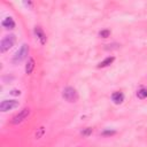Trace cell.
<instances>
[{
    "instance_id": "6da1fadb",
    "label": "cell",
    "mask_w": 147,
    "mask_h": 147,
    "mask_svg": "<svg viewBox=\"0 0 147 147\" xmlns=\"http://www.w3.org/2000/svg\"><path fill=\"white\" fill-rule=\"evenodd\" d=\"M15 41H16L15 34H13V33L6 34V36L2 38L1 42H0V52H1V53L7 52L9 48H11V47L15 45Z\"/></svg>"
},
{
    "instance_id": "7a4b0ae2",
    "label": "cell",
    "mask_w": 147,
    "mask_h": 147,
    "mask_svg": "<svg viewBox=\"0 0 147 147\" xmlns=\"http://www.w3.org/2000/svg\"><path fill=\"white\" fill-rule=\"evenodd\" d=\"M62 96L68 102H76L78 100V93L72 86H67L62 91Z\"/></svg>"
},
{
    "instance_id": "3957f363",
    "label": "cell",
    "mask_w": 147,
    "mask_h": 147,
    "mask_svg": "<svg viewBox=\"0 0 147 147\" xmlns=\"http://www.w3.org/2000/svg\"><path fill=\"white\" fill-rule=\"evenodd\" d=\"M28 53H29V46L26 45V44H23L21 47H20V49L14 54V56H13V63H20V62H22L26 56H28Z\"/></svg>"
},
{
    "instance_id": "277c9868",
    "label": "cell",
    "mask_w": 147,
    "mask_h": 147,
    "mask_svg": "<svg viewBox=\"0 0 147 147\" xmlns=\"http://www.w3.org/2000/svg\"><path fill=\"white\" fill-rule=\"evenodd\" d=\"M30 115V108H23L18 114H16L13 118H11V124H20L22 123L24 119L28 118V116Z\"/></svg>"
},
{
    "instance_id": "5b68a950",
    "label": "cell",
    "mask_w": 147,
    "mask_h": 147,
    "mask_svg": "<svg viewBox=\"0 0 147 147\" xmlns=\"http://www.w3.org/2000/svg\"><path fill=\"white\" fill-rule=\"evenodd\" d=\"M17 107H18V101H16V100H3L0 103V111L6 113V111L11 110V109L17 108Z\"/></svg>"
},
{
    "instance_id": "8992f818",
    "label": "cell",
    "mask_w": 147,
    "mask_h": 147,
    "mask_svg": "<svg viewBox=\"0 0 147 147\" xmlns=\"http://www.w3.org/2000/svg\"><path fill=\"white\" fill-rule=\"evenodd\" d=\"M34 34H36V37H37V39L40 41V44L41 45H44V44H46V34H45V32L42 31V29L40 28V26H36L34 28Z\"/></svg>"
},
{
    "instance_id": "52a82bcc",
    "label": "cell",
    "mask_w": 147,
    "mask_h": 147,
    "mask_svg": "<svg viewBox=\"0 0 147 147\" xmlns=\"http://www.w3.org/2000/svg\"><path fill=\"white\" fill-rule=\"evenodd\" d=\"M1 25H2L5 29H7V30H11V29L15 28V21L13 20V17L8 16V17H6V18L2 20Z\"/></svg>"
},
{
    "instance_id": "ba28073f",
    "label": "cell",
    "mask_w": 147,
    "mask_h": 147,
    "mask_svg": "<svg viewBox=\"0 0 147 147\" xmlns=\"http://www.w3.org/2000/svg\"><path fill=\"white\" fill-rule=\"evenodd\" d=\"M111 100L115 105H121L124 101V94L122 92H114L111 94Z\"/></svg>"
},
{
    "instance_id": "9c48e42d",
    "label": "cell",
    "mask_w": 147,
    "mask_h": 147,
    "mask_svg": "<svg viewBox=\"0 0 147 147\" xmlns=\"http://www.w3.org/2000/svg\"><path fill=\"white\" fill-rule=\"evenodd\" d=\"M33 69H34V60H33L32 57H30V59L28 60L26 64H25V74L30 75V74L33 71Z\"/></svg>"
},
{
    "instance_id": "30bf717a",
    "label": "cell",
    "mask_w": 147,
    "mask_h": 147,
    "mask_svg": "<svg viewBox=\"0 0 147 147\" xmlns=\"http://www.w3.org/2000/svg\"><path fill=\"white\" fill-rule=\"evenodd\" d=\"M114 60H115V57L114 56H108V57H106L103 61H101L100 63H99V68H105V67H108V65H110L113 62H114Z\"/></svg>"
},
{
    "instance_id": "8fae6325",
    "label": "cell",
    "mask_w": 147,
    "mask_h": 147,
    "mask_svg": "<svg viewBox=\"0 0 147 147\" xmlns=\"http://www.w3.org/2000/svg\"><path fill=\"white\" fill-rule=\"evenodd\" d=\"M137 96L139 99H146L147 98V88L146 87H140L137 91Z\"/></svg>"
},
{
    "instance_id": "7c38bea8",
    "label": "cell",
    "mask_w": 147,
    "mask_h": 147,
    "mask_svg": "<svg viewBox=\"0 0 147 147\" xmlns=\"http://www.w3.org/2000/svg\"><path fill=\"white\" fill-rule=\"evenodd\" d=\"M99 36H100V37H102V38H107V37H109V36H110V31H109V30H107V29L101 30V31L99 32Z\"/></svg>"
},
{
    "instance_id": "4fadbf2b",
    "label": "cell",
    "mask_w": 147,
    "mask_h": 147,
    "mask_svg": "<svg viewBox=\"0 0 147 147\" xmlns=\"http://www.w3.org/2000/svg\"><path fill=\"white\" fill-rule=\"evenodd\" d=\"M44 132H45V127H42V126H41V127L39 129V131H38V132H36V138H37V139L41 138V137H42V134H44Z\"/></svg>"
},
{
    "instance_id": "5bb4252c",
    "label": "cell",
    "mask_w": 147,
    "mask_h": 147,
    "mask_svg": "<svg viewBox=\"0 0 147 147\" xmlns=\"http://www.w3.org/2000/svg\"><path fill=\"white\" fill-rule=\"evenodd\" d=\"M91 133H92V129H91V127H86L85 130L82 131V134H83V136H90Z\"/></svg>"
},
{
    "instance_id": "9a60e30c",
    "label": "cell",
    "mask_w": 147,
    "mask_h": 147,
    "mask_svg": "<svg viewBox=\"0 0 147 147\" xmlns=\"http://www.w3.org/2000/svg\"><path fill=\"white\" fill-rule=\"evenodd\" d=\"M118 46L119 45H117V44H109V45H106V47H105V49H114V48H118Z\"/></svg>"
},
{
    "instance_id": "2e32d148",
    "label": "cell",
    "mask_w": 147,
    "mask_h": 147,
    "mask_svg": "<svg viewBox=\"0 0 147 147\" xmlns=\"http://www.w3.org/2000/svg\"><path fill=\"white\" fill-rule=\"evenodd\" d=\"M10 94L17 96V95H21V91H20V90H11V91H10Z\"/></svg>"
},
{
    "instance_id": "e0dca14e",
    "label": "cell",
    "mask_w": 147,
    "mask_h": 147,
    "mask_svg": "<svg viewBox=\"0 0 147 147\" xmlns=\"http://www.w3.org/2000/svg\"><path fill=\"white\" fill-rule=\"evenodd\" d=\"M114 133H115V131H103L102 132L103 136H109V134H114Z\"/></svg>"
}]
</instances>
